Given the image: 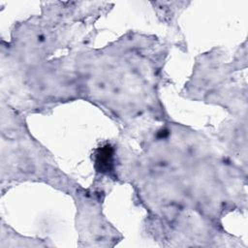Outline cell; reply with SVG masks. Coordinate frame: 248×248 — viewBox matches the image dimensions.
Wrapping results in <instances>:
<instances>
[{
    "instance_id": "6da1fadb",
    "label": "cell",
    "mask_w": 248,
    "mask_h": 248,
    "mask_svg": "<svg viewBox=\"0 0 248 248\" xmlns=\"http://www.w3.org/2000/svg\"><path fill=\"white\" fill-rule=\"evenodd\" d=\"M113 149L109 144L100 147L96 153V167L99 171H108L112 166Z\"/></svg>"
}]
</instances>
